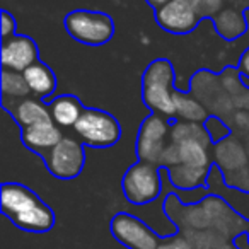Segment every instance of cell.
<instances>
[{
    "label": "cell",
    "instance_id": "obj_11",
    "mask_svg": "<svg viewBox=\"0 0 249 249\" xmlns=\"http://www.w3.org/2000/svg\"><path fill=\"white\" fill-rule=\"evenodd\" d=\"M0 62L2 69L24 72L28 67L38 62V46L29 36L14 35L7 39H2Z\"/></svg>",
    "mask_w": 249,
    "mask_h": 249
},
{
    "label": "cell",
    "instance_id": "obj_17",
    "mask_svg": "<svg viewBox=\"0 0 249 249\" xmlns=\"http://www.w3.org/2000/svg\"><path fill=\"white\" fill-rule=\"evenodd\" d=\"M174 107H176V116L183 121L205 123L208 120V113L203 104L196 97L183 90H174Z\"/></svg>",
    "mask_w": 249,
    "mask_h": 249
},
{
    "label": "cell",
    "instance_id": "obj_23",
    "mask_svg": "<svg viewBox=\"0 0 249 249\" xmlns=\"http://www.w3.org/2000/svg\"><path fill=\"white\" fill-rule=\"evenodd\" d=\"M16 19L14 16H11L7 11H2V26H0V31H2V38L7 39L11 36L16 35Z\"/></svg>",
    "mask_w": 249,
    "mask_h": 249
},
{
    "label": "cell",
    "instance_id": "obj_4",
    "mask_svg": "<svg viewBox=\"0 0 249 249\" xmlns=\"http://www.w3.org/2000/svg\"><path fill=\"white\" fill-rule=\"evenodd\" d=\"M63 26L75 41L89 46L106 45L114 35L113 19L99 11H87V9L72 11L65 16Z\"/></svg>",
    "mask_w": 249,
    "mask_h": 249
},
{
    "label": "cell",
    "instance_id": "obj_7",
    "mask_svg": "<svg viewBox=\"0 0 249 249\" xmlns=\"http://www.w3.org/2000/svg\"><path fill=\"white\" fill-rule=\"evenodd\" d=\"M109 231L126 249H157L162 242V235L150 229L142 218L126 212H120L111 218Z\"/></svg>",
    "mask_w": 249,
    "mask_h": 249
},
{
    "label": "cell",
    "instance_id": "obj_3",
    "mask_svg": "<svg viewBox=\"0 0 249 249\" xmlns=\"http://www.w3.org/2000/svg\"><path fill=\"white\" fill-rule=\"evenodd\" d=\"M142 99L152 113L176 116L174 107V69L169 60L157 58L142 75Z\"/></svg>",
    "mask_w": 249,
    "mask_h": 249
},
{
    "label": "cell",
    "instance_id": "obj_24",
    "mask_svg": "<svg viewBox=\"0 0 249 249\" xmlns=\"http://www.w3.org/2000/svg\"><path fill=\"white\" fill-rule=\"evenodd\" d=\"M234 246L237 249H249V235L248 232H242L234 239Z\"/></svg>",
    "mask_w": 249,
    "mask_h": 249
},
{
    "label": "cell",
    "instance_id": "obj_8",
    "mask_svg": "<svg viewBox=\"0 0 249 249\" xmlns=\"http://www.w3.org/2000/svg\"><path fill=\"white\" fill-rule=\"evenodd\" d=\"M43 159L52 176L65 181L73 179L86 166L84 143L75 137H63L62 142L56 143Z\"/></svg>",
    "mask_w": 249,
    "mask_h": 249
},
{
    "label": "cell",
    "instance_id": "obj_16",
    "mask_svg": "<svg viewBox=\"0 0 249 249\" xmlns=\"http://www.w3.org/2000/svg\"><path fill=\"white\" fill-rule=\"evenodd\" d=\"M171 183L179 190H196V188L205 186L208 176V169H196V167L184 166V164H178L167 169Z\"/></svg>",
    "mask_w": 249,
    "mask_h": 249
},
{
    "label": "cell",
    "instance_id": "obj_27",
    "mask_svg": "<svg viewBox=\"0 0 249 249\" xmlns=\"http://www.w3.org/2000/svg\"><path fill=\"white\" fill-rule=\"evenodd\" d=\"M179 2H191V0H179Z\"/></svg>",
    "mask_w": 249,
    "mask_h": 249
},
{
    "label": "cell",
    "instance_id": "obj_18",
    "mask_svg": "<svg viewBox=\"0 0 249 249\" xmlns=\"http://www.w3.org/2000/svg\"><path fill=\"white\" fill-rule=\"evenodd\" d=\"M215 29L222 38L235 39L246 33L248 21L237 9H224L215 16Z\"/></svg>",
    "mask_w": 249,
    "mask_h": 249
},
{
    "label": "cell",
    "instance_id": "obj_14",
    "mask_svg": "<svg viewBox=\"0 0 249 249\" xmlns=\"http://www.w3.org/2000/svg\"><path fill=\"white\" fill-rule=\"evenodd\" d=\"M48 107L53 123L58 124L60 128H73L86 111L84 104L72 94L55 97L48 103Z\"/></svg>",
    "mask_w": 249,
    "mask_h": 249
},
{
    "label": "cell",
    "instance_id": "obj_13",
    "mask_svg": "<svg viewBox=\"0 0 249 249\" xmlns=\"http://www.w3.org/2000/svg\"><path fill=\"white\" fill-rule=\"evenodd\" d=\"M5 109L12 114V118L18 121L21 128H26V126H31V124L36 123H43V121H53L48 104H45L43 99H38L35 96L14 101L12 107H5Z\"/></svg>",
    "mask_w": 249,
    "mask_h": 249
},
{
    "label": "cell",
    "instance_id": "obj_19",
    "mask_svg": "<svg viewBox=\"0 0 249 249\" xmlns=\"http://www.w3.org/2000/svg\"><path fill=\"white\" fill-rule=\"evenodd\" d=\"M0 84H2L4 101H7V99L19 101V99H24V97L33 96L22 72L2 69V80H0Z\"/></svg>",
    "mask_w": 249,
    "mask_h": 249
},
{
    "label": "cell",
    "instance_id": "obj_20",
    "mask_svg": "<svg viewBox=\"0 0 249 249\" xmlns=\"http://www.w3.org/2000/svg\"><path fill=\"white\" fill-rule=\"evenodd\" d=\"M203 140V142H210L212 139L208 135L207 128L203 123H193V121H176L171 124V133H169V142H181V140Z\"/></svg>",
    "mask_w": 249,
    "mask_h": 249
},
{
    "label": "cell",
    "instance_id": "obj_25",
    "mask_svg": "<svg viewBox=\"0 0 249 249\" xmlns=\"http://www.w3.org/2000/svg\"><path fill=\"white\" fill-rule=\"evenodd\" d=\"M239 69L244 73L246 77H249V50L241 56V62H239Z\"/></svg>",
    "mask_w": 249,
    "mask_h": 249
},
{
    "label": "cell",
    "instance_id": "obj_2",
    "mask_svg": "<svg viewBox=\"0 0 249 249\" xmlns=\"http://www.w3.org/2000/svg\"><path fill=\"white\" fill-rule=\"evenodd\" d=\"M2 213L18 229L45 234L55 227V212L31 190L19 183H4L0 188Z\"/></svg>",
    "mask_w": 249,
    "mask_h": 249
},
{
    "label": "cell",
    "instance_id": "obj_15",
    "mask_svg": "<svg viewBox=\"0 0 249 249\" xmlns=\"http://www.w3.org/2000/svg\"><path fill=\"white\" fill-rule=\"evenodd\" d=\"M24 79L28 82V87L31 94L38 99H48L56 90V77L55 72L50 69L46 63L36 62L31 67L24 70Z\"/></svg>",
    "mask_w": 249,
    "mask_h": 249
},
{
    "label": "cell",
    "instance_id": "obj_22",
    "mask_svg": "<svg viewBox=\"0 0 249 249\" xmlns=\"http://www.w3.org/2000/svg\"><path fill=\"white\" fill-rule=\"evenodd\" d=\"M157 249H191V246H190V242L178 232V234L169 235V237H162V242H160Z\"/></svg>",
    "mask_w": 249,
    "mask_h": 249
},
{
    "label": "cell",
    "instance_id": "obj_10",
    "mask_svg": "<svg viewBox=\"0 0 249 249\" xmlns=\"http://www.w3.org/2000/svg\"><path fill=\"white\" fill-rule=\"evenodd\" d=\"M156 21L164 31L173 35H188L198 26L200 12L191 2L171 0L169 4L156 11Z\"/></svg>",
    "mask_w": 249,
    "mask_h": 249
},
{
    "label": "cell",
    "instance_id": "obj_28",
    "mask_svg": "<svg viewBox=\"0 0 249 249\" xmlns=\"http://www.w3.org/2000/svg\"><path fill=\"white\" fill-rule=\"evenodd\" d=\"M248 235H249V229H248Z\"/></svg>",
    "mask_w": 249,
    "mask_h": 249
},
{
    "label": "cell",
    "instance_id": "obj_9",
    "mask_svg": "<svg viewBox=\"0 0 249 249\" xmlns=\"http://www.w3.org/2000/svg\"><path fill=\"white\" fill-rule=\"evenodd\" d=\"M171 133V124L160 114L152 113L142 121L137 137V157L139 160L159 166L160 157L166 150V139Z\"/></svg>",
    "mask_w": 249,
    "mask_h": 249
},
{
    "label": "cell",
    "instance_id": "obj_21",
    "mask_svg": "<svg viewBox=\"0 0 249 249\" xmlns=\"http://www.w3.org/2000/svg\"><path fill=\"white\" fill-rule=\"evenodd\" d=\"M205 128H207L208 135H210L212 142H218V140H224L229 135V128L225 126V123L222 120L215 116H210L205 121Z\"/></svg>",
    "mask_w": 249,
    "mask_h": 249
},
{
    "label": "cell",
    "instance_id": "obj_1",
    "mask_svg": "<svg viewBox=\"0 0 249 249\" xmlns=\"http://www.w3.org/2000/svg\"><path fill=\"white\" fill-rule=\"evenodd\" d=\"M164 212L191 249H237L234 239L249 229V220L217 196H208L196 205H183L176 195H169Z\"/></svg>",
    "mask_w": 249,
    "mask_h": 249
},
{
    "label": "cell",
    "instance_id": "obj_12",
    "mask_svg": "<svg viewBox=\"0 0 249 249\" xmlns=\"http://www.w3.org/2000/svg\"><path fill=\"white\" fill-rule=\"evenodd\" d=\"M21 137L29 150L45 157L56 143L62 142L65 135L62 133L58 124H55L53 121H43V123H36L22 128Z\"/></svg>",
    "mask_w": 249,
    "mask_h": 249
},
{
    "label": "cell",
    "instance_id": "obj_5",
    "mask_svg": "<svg viewBox=\"0 0 249 249\" xmlns=\"http://www.w3.org/2000/svg\"><path fill=\"white\" fill-rule=\"evenodd\" d=\"M75 137L87 147L106 149L118 143L121 126L113 114L96 107H86L80 120L73 126Z\"/></svg>",
    "mask_w": 249,
    "mask_h": 249
},
{
    "label": "cell",
    "instance_id": "obj_26",
    "mask_svg": "<svg viewBox=\"0 0 249 249\" xmlns=\"http://www.w3.org/2000/svg\"><path fill=\"white\" fill-rule=\"evenodd\" d=\"M145 2H147L149 5H152V7L157 11V9H160V7H164L166 4H169L171 0H145Z\"/></svg>",
    "mask_w": 249,
    "mask_h": 249
},
{
    "label": "cell",
    "instance_id": "obj_6",
    "mask_svg": "<svg viewBox=\"0 0 249 249\" xmlns=\"http://www.w3.org/2000/svg\"><path fill=\"white\" fill-rule=\"evenodd\" d=\"M160 166L139 160L128 167L121 179L124 198L132 205H147L156 201L162 191Z\"/></svg>",
    "mask_w": 249,
    "mask_h": 249
}]
</instances>
